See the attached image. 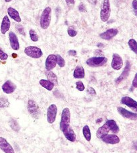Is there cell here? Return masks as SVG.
I'll list each match as a JSON object with an SVG mask.
<instances>
[{
	"mask_svg": "<svg viewBox=\"0 0 137 153\" xmlns=\"http://www.w3.org/2000/svg\"><path fill=\"white\" fill-rule=\"evenodd\" d=\"M52 19V9L50 7H46L42 13L40 19L41 28L46 30L49 28Z\"/></svg>",
	"mask_w": 137,
	"mask_h": 153,
	"instance_id": "6da1fadb",
	"label": "cell"
},
{
	"mask_svg": "<svg viewBox=\"0 0 137 153\" xmlns=\"http://www.w3.org/2000/svg\"><path fill=\"white\" fill-rule=\"evenodd\" d=\"M111 13V7L110 4V0H103L101 5L100 17V20L103 22H106L110 18Z\"/></svg>",
	"mask_w": 137,
	"mask_h": 153,
	"instance_id": "7a4b0ae2",
	"label": "cell"
},
{
	"mask_svg": "<svg viewBox=\"0 0 137 153\" xmlns=\"http://www.w3.org/2000/svg\"><path fill=\"white\" fill-rule=\"evenodd\" d=\"M70 111L68 108H66L62 112L61 121L60 124V129L62 132L66 130L70 127Z\"/></svg>",
	"mask_w": 137,
	"mask_h": 153,
	"instance_id": "3957f363",
	"label": "cell"
},
{
	"mask_svg": "<svg viewBox=\"0 0 137 153\" xmlns=\"http://www.w3.org/2000/svg\"><path fill=\"white\" fill-rule=\"evenodd\" d=\"M108 59L105 56H93L86 61V65L90 67H102L107 63Z\"/></svg>",
	"mask_w": 137,
	"mask_h": 153,
	"instance_id": "277c9868",
	"label": "cell"
},
{
	"mask_svg": "<svg viewBox=\"0 0 137 153\" xmlns=\"http://www.w3.org/2000/svg\"><path fill=\"white\" fill-rule=\"evenodd\" d=\"M24 53L32 59H39L43 55L42 50L37 46H29L24 49Z\"/></svg>",
	"mask_w": 137,
	"mask_h": 153,
	"instance_id": "5b68a950",
	"label": "cell"
},
{
	"mask_svg": "<svg viewBox=\"0 0 137 153\" xmlns=\"http://www.w3.org/2000/svg\"><path fill=\"white\" fill-rule=\"evenodd\" d=\"M27 110H28L29 113L32 115L33 117H34L35 119L39 118L41 115V111L35 101L33 100H29L28 103H27Z\"/></svg>",
	"mask_w": 137,
	"mask_h": 153,
	"instance_id": "8992f818",
	"label": "cell"
},
{
	"mask_svg": "<svg viewBox=\"0 0 137 153\" xmlns=\"http://www.w3.org/2000/svg\"><path fill=\"white\" fill-rule=\"evenodd\" d=\"M120 102L122 104L127 105V107L130 108L131 110L137 113V102L133 100V98L128 96H124L121 98Z\"/></svg>",
	"mask_w": 137,
	"mask_h": 153,
	"instance_id": "52a82bcc",
	"label": "cell"
},
{
	"mask_svg": "<svg viewBox=\"0 0 137 153\" xmlns=\"http://www.w3.org/2000/svg\"><path fill=\"white\" fill-rule=\"evenodd\" d=\"M123 66V61L122 57L119 54L114 53L112 55V60L111 62V67L112 69L116 71H119L122 69Z\"/></svg>",
	"mask_w": 137,
	"mask_h": 153,
	"instance_id": "ba28073f",
	"label": "cell"
},
{
	"mask_svg": "<svg viewBox=\"0 0 137 153\" xmlns=\"http://www.w3.org/2000/svg\"><path fill=\"white\" fill-rule=\"evenodd\" d=\"M57 108L55 104H52L49 106L47 110V121L50 124H53L56 118Z\"/></svg>",
	"mask_w": 137,
	"mask_h": 153,
	"instance_id": "9c48e42d",
	"label": "cell"
},
{
	"mask_svg": "<svg viewBox=\"0 0 137 153\" xmlns=\"http://www.w3.org/2000/svg\"><path fill=\"white\" fill-rule=\"evenodd\" d=\"M130 69H131L130 62L128 61H126L125 67H124V70H123L122 73H121V75H120L119 77L116 79V80H115V83H116V84L120 83L121 82L125 80V79L128 77V75H129Z\"/></svg>",
	"mask_w": 137,
	"mask_h": 153,
	"instance_id": "30bf717a",
	"label": "cell"
},
{
	"mask_svg": "<svg viewBox=\"0 0 137 153\" xmlns=\"http://www.w3.org/2000/svg\"><path fill=\"white\" fill-rule=\"evenodd\" d=\"M118 112H119L122 117H125V118L130 120H134V121H136L137 120V114L131 112V111H128L126 110L124 108L122 107H118L117 108Z\"/></svg>",
	"mask_w": 137,
	"mask_h": 153,
	"instance_id": "8fae6325",
	"label": "cell"
},
{
	"mask_svg": "<svg viewBox=\"0 0 137 153\" xmlns=\"http://www.w3.org/2000/svg\"><path fill=\"white\" fill-rule=\"evenodd\" d=\"M119 33V30L116 28H110L108 29L107 30H106L105 32L101 33L99 36L102 38L103 40H110L115 37L116 35Z\"/></svg>",
	"mask_w": 137,
	"mask_h": 153,
	"instance_id": "7c38bea8",
	"label": "cell"
},
{
	"mask_svg": "<svg viewBox=\"0 0 137 153\" xmlns=\"http://www.w3.org/2000/svg\"><path fill=\"white\" fill-rule=\"evenodd\" d=\"M57 65L56 54H50L46 60V71H52L56 67Z\"/></svg>",
	"mask_w": 137,
	"mask_h": 153,
	"instance_id": "4fadbf2b",
	"label": "cell"
},
{
	"mask_svg": "<svg viewBox=\"0 0 137 153\" xmlns=\"http://www.w3.org/2000/svg\"><path fill=\"white\" fill-rule=\"evenodd\" d=\"M0 149L5 153H15L11 144L6 140V139L3 137H0Z\"/></svg>",
	"mask_w": 137,
	"mask_h": 153,
	"instance_id": "5bb4252c",
	"label": "cell"
},
{
	"mask_svg": "<svg viewBox=\"0 0 137 153\" xmlns=\"http://www.w3.org/2000/svg\"><path fill=\"white\" fill-rule=\"evenodd\" d=\"M9 40L11 47L12 48L13 50L18 51L19 49H20V43H19L17 35H16L13 32H10Z\"/></svg>",
	"mask_w": 137,
	"mask_h": 153,
	"instance_id": "9a60e30c",
	"label": "cell"
},
{
	"mask_svg": "<svg viewBox=\"0 0 137 153\" xmlns=\"http://www.w3.org/2000/svg\"><path fill=\"white\" fill-rule=\"evenodd\" d=\"M1 89L5 94H10L15 91V90L16 89V85L12 81L7 80L3 85Z\"/></svg>",
	"mask_w": 137,
	"mask_h": 153,
	"instance_id": "2e32d148",
	"label": "cell"
},
{
	"mask_svg": "<svg viewBox=\"0 0 137 153\" xmlns=\"http://www.w3.org/2000/svg\"><path fill=\"white\" fill-rule=\"evenodd\" d=\"M101 139H102V140L104 143L106 144H116L120 143L119 137L115 134H106Z\"/></svg>",
	"mask_w": 137,
	"mask_h": 153,
	"instance_id": "e0dca14e",
	"label": "cell"
},
{
	"mask_svg": "<svg viewBox=\"0 0 137 153\" xmlns=\"http://www.w3.org/2000/svg\"><path fill=\"white\" fill-rule=\"evenodd\" d=\"M7 13L8 16H9L12 20L16 22H21V18L20 16V13H19L18 11L14 9V8H13L12 7H8Z\"/></svg>",
	"mask_w": 137,
	"mask_h": 153,
	"instance_id": "ac0fdd59",
	"label": "cell"
},
{
	"mask_svg": "<svg viewBox=\"0 0 137 153\" xmlns=\"http://www.w3.org/2000/svg\"><path fill=\"white\" fill-rule=\"evenodd\" d=\"M10 18L8 17V16H5L4 18H3V20L1 22V34H5L7 32L9 31L10 28Z\"/></svg>",
	"mask_w": 137,
	"mask_h": 153,
	"instance_id": "d6986e66",
	"label": "cell"
},
{
	"mask_svg": "<svg viewBox=\"0 0 137 153\" xmlns=\"http://www.w3.org/2000/svg\"><path fill=\"white\" fill-rule=\"evenodd\" d=\"M110 131L109 128L106 124H104L102 126L98 128L96 132V136L98 138H102L106 134H108V132Z\"/></svg>",
	"mask_w": 137,
	"mask_h": 153,
	"instance_id": "ffe728a7",
	"label": "cell"
},
{
	"mask_svg": "<svg viewBox=\"0 0 137 153\" xmlns=\"http://www.w3.org/2000/svg\"><path fill=\"white\" fill-rule=\"evenodd\" d=\"M64 135L65 137L70 142H75L76 138V135L74 130L71 128H68L66 130H65L64 132Z\"/></svg>",
	"mask_w": 137,
	"mask_h": 153,
	"instance_id": "44dd1931",
	"label": "cell"
},
{
	"mask_svg": "<svg viewBox=\"0 0 137 153\" xmlns=\"http://www.w3.org/2000/svg\"><path fill=\"white\" fill-rule=\"evenodd\" d=\"M73 76L75 79H84L85 76V71L82 66H77L74 71Z\"/></svg>",
	"mask_w": 137,
	"mask_h": 153,
	"instance_id": "7402d4cb",
	"label": "cell"
},
{
	"mask_svg": "<svg viewBox=\"0 0 137 153\" xmlns=\"http://www.w3.org/2000/svg\"><path fill=\"white\" fill-rule=\"evenodd\" d=\"M105 124L108 126L110 130H111L112 132L118 133L119 132V127L118 126L116 122L113 120H109L106 122Z\"/></svg>",
	"mask_w": 137,
	"mask_h": 153,
	"instance_id": "603a6c76",
	"label": "cell"
},
{
	"mask_svg": "<svg viewBox=\"0 0 137 153\" xmlns=\"http://www.w3.org/2000/svg\"><path fill=\"white\" fill-rule=\"evenodd\" d=\"M40 84L41 86L48 90V91H52L54 87V83H52L50 81L46 80V79H41L40 81Z\"/></svg>",
	"mask_w": 137,
	"mask_h": 153,
	"instance_id": "cb8c5ba5",
	"label": "cell"
},
{
	"mask_svg": "<svg viewBox=\"0 0 137 153\" xmlns=\"http://www.w3.org/2000/svg\"><path fill=\"white\" fill-rule=\"evenodd\" d=\"M46 76H47V77L48 78V80L54 83V86L57 85V77L52 71H47V72H46Z\"/></svg>",
	"mask_w": 137,
	"mask_h": 153,
	"instance_id": "d4e9b609",
	"label": "cell"
},
{
	"mask_svg": "<svg viewBox=\"0 0 137 153\" xmlns=\"http://www.w3.org/2000/svg\"><path fill=\"white\" fill-rule=\"evenodd\" d=\"M82 132H83L84 138L86 139L88 142H90L91 140V132H90V130L88 126H84L83 129H82Z\"/></svg>",
	"mask_w": 137,
	"mask_h": 153,
	"instance_id": "484cf974",
	"label": "cell"
},
{
	"mask_svg": "<svg viewBox=\"0 0 137 153\" xmlns=\"http://www.w3.org/2000/svg\"><path fill=\"white\" fill-rule=\"evenodd\" d=\"M128 46H129L131 51H133L136 54H137V42L135 39H130L128 42Z\"/></svg>",
	"mask_w": 137,
	"mask_h": 153,
	"instance_id": "4316f807",
	"label": "cell"
},
{
	"mask_svg": "<svg viewBox=\"0 0 137 153\" xmlns=\"http://www.w3.org/2000/svg\"><path fill=\"white\" fill-rule=\"evenodd\" d=\"M10 106V102L6 97H0V108H7Z\"/></svg>",
	"mask_w": 137,
	"mask_h": 153,
	"instance_id": "83f0119b",
	"label": "cell"
},
{
	"mask_svg": "<svg viewBox=\"0 0 137 153\" xmlns=\"http://www.w3.org/2000/svg\"><path fill=\"white\" fill-rule=\"evenodd\" d=\"M29 34L30 39H31L33 42H37V41H38V40H39V36H38V35L37 34L36 32H35V30H34L33 29L29 30Z\"/></svg>",
	"mask_w": 137,
	"mask_h": 153,
	"instance_id": "f1b7e54d",
	"label": "cell"
},
{
	"mask_svg": "<svg viewBox=\"0 0 137 153\" xmlns=\"http://www.w3.org/2000/svg\"><path fill=\"white\" fill-rule=\"evenodd\" d=\"M56 62H57V64L58 65V66L61 68L64 67L66 65L65 60L64 59L63 57L60 56V54H57V55H56Z\"/></svg>",
	"mask_w": 137,
	"mask_h": 153,
	"instance_id": "f546056e",
	"label": "cell"
},
{
	"mask_svg": "<svg viewBox=\"0 0 137 153\" xmlns=\"http://www.w3.org/2000/svg\"><path fill=\"white\" fill-rule=\"evenodd\" d=\"M68 34L70 37H75L77 35V31L72 26H70L68 28Z\"/></svg>",
	"mask_w": 137,
	"mask_h": 153,
	"instance_id": "4dcf8cb0",
	"label": "cell"
},
{
	"mask_svg": "<svg viewBox=\"0 0 137 153\" xmlns=\"http://www.w3.org/2000/svg\"><path fill=\"white\" fill-rule=\"evenodd\" d=\"M76 89H77L78 91H84L85 86H84V83H82V81H77L76 83Z\"/></svg>",
	"mask_w": 137,
	"mask_h": 153,
	"instance_id": "1f68e13d",
	"label": "cell"
},
{
	"mask_svg": "<svg viewBox=\"0 0 137 153\" xmlns=\"http://www.w3.org/2000/svg\"><path fill=\"white\" fill-rule=\"evenodd\" d=\"M7 58H8L7 54L5 53H4V52L0 48V59H1V61H6Z\"/></svg>",
	"mask_w": 137,
	"mask_h": 153,
	"instance_id": "d6a6232c",
	"label": "cell"
},
{
	"mask_svg": "<svg viewBox=\"0 0 137 153\" xmlns=\"http://www.w3.org/2000/svg\"><path fill=\"white\" fill-rule=\"evenodd\" d=\"M133 8L134 10V13L137 16V0H133L132 2Z\"/></svg>",
	"mask_w": 137,
	"mask_h": 153,
	"instance_id": "836d02e7",
	"label": "cell"
},
{
	"mask_svg": "<svg viewBox=\"0 0 137 153\" xmlns=\"http://www.w3.org/2000/svg\"><path fill=\"white\" fill-rule=\"evenodd\" d=\"M17 30L18 31L20 32V34H22L23 36H25V32H24V28L22 26H20V25H18L17 26Z\"/></svg>",
	"mask_w": 137,
	"mask_h": 153,
	"instance_id": "e575fe53",
	"label": "cell"
},
{
	"mask_svg": "<svg viewBox=\"0 0 137 153\" xmlns=\"http://www.w3.org/2000/svg\"><path fill=\"white\" fill-rule=\"evenodd\" d=\"M132 86L133 88H137V73L135 75L133 82H132Z\"/></svg>",
	"mask_w": 137,
	"mask_h": 153,
	"instance_id": "d590c367",
	"label": "cell"
},
{
	"mask_svg": "<svg viewBox=\"0 0 137 153\" xmlns=\"http://www.w3.org/2000/svg\"><path fill=\"white\" fill-rule=\"evenodd\" d=\"M66 3L68 5V6H72L74 5L75 1L74 0H66Z\"/></svg>",
	"mask_w": 137,
	"mask_h": 153,
	"instance_id": "8d00e7d4",
	"label": "cell"
},
{
	"mask_svg": "<svg viewBox=\"0 0 137 153\" xmlns=\"http://www.w3.org/2000/svg\"><path fill=\"white\" fill-rule=\"evenodd\" d=\"M68 53L70 56H76V54H77V52L74 51V50H70L68 52Z\"/></svg>",
	"mask_w": 137,
	"mask_h": 153,
	"instance_id": "74e56055",
	"label": "cell"
},
{
	"mask_svg": "<svg viewBox=\"0 0 137 153\" xmlns=\"http://www.w3.org/2000/svg\"><path fill=\"white\" fill-rule=\"evenodd\" d=\"M88 93H89L90 94L92 95H96L95 90L92 87H88Z\"/></svg>",
	"mask_w": 137,
	"mask_h": 153,
	"instance_id": "f35d334b",
	"label": "cell"
},
{
	"mask_svg": "<svg viewBox=\"0 0 137 153\" xmlns=\"http://www.w3.org/2000/svg\"><path fill=\"white\" fill-rule=\"evenodd\" d=\"M78 10L80 11V12H84L85 11V7L83 4H81L78 6Z\"/></svg>",
	"mask_w": 137,
	"mask_h": 153,
	"instance_id": "ab89813d",
	"label": "cell"
},
{
	"mask_svg": "<svg viewBox=\"0 0 137 153\" xmlns=\"http://www.w3.org/2000/svg\"><path fill=\"white\" fill-rule=\"evenodd\" d=\"M133 148L137 151V141H136V142H135V143H134V144H133Z\"/></svg>",
	"mask_w": 137,
	"mask_h": 153,
	"instance_id": "60d3db41",
	"label": "cell"
},
{
	"mask_svg": "<svg viewBox=\"0 0 137 153\" xmlns=\"http://www.w3.org/2000/svg\"><path fill=\"white\" fill-rule=\"evenodd\" d=\"M13 1V0H5V1L7 2V3L10 2V1Z\"/></svg>",
	"mask_w": 137,
	"mask_h": 153,
	"instance_id": "b9f144b4",
	"label": "cell"
}]
</instances>
